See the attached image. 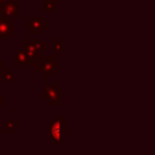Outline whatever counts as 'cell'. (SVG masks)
I'll return each mask as SVG.
<instances>
[{
  "mask_svg": "<svg viewBox=\"0 0 155 155\" xmlns=\"http://www.w3.org/2000/svg\"><path fill=\"white\" fill-rule=\"evenodd\" d=\"M40 61H36V71L41 73L42 75V82L47 81L50 78H52L53 73L58 71V56H41Z\"/></svg>",
  "mask_w": 155,
  "mask_h": 155,
  "instance_id": "obj_1",
  "label": "cell"
},
{
  "mask_svg": "<svg viewBox=\"0 0 155 155\" xmlns=\"http://www.w3.org/2000/svg\"><path fill=\"white\" fill-rule=\"evenodd\" d=\"M42 99L47 102L48 105H62L63 104V90L59 88L58 84H48L47 81L42 82Z\"/></svg>",
  "mask_w": 155,
  "mask_h": 155,
  "instance_id": "obj_2",
  "label": "cell"
},
{
  "mask_svg": "<svg viewBox=\"0 0 155 155\" xmlns=\"http://www.w3.org/2000/svg\"><path fill=\"white\" fill-rule=\"evenodd\" d=\"M47 136L56 144H61L64 142V119L63 117L56 116L47 124Z\"/></svg>",
  "mask_w": 155,
  "mask_h": 155,
  "instance_id": "obj_3",
  "label": "cell"
},
{
  "mask_svg": "<svg viewBox=\"0 0 155 155\" xmlns=\"http://www.w3.org/2000/svg\"><path fill=\"white\" fill-rule=\"evenodd\" d=\"M19 47H22L25 51V53L33 62H36L38 58H40L42 56V52L48 48L47 45H45L38 40H30V39H27L24 41V44L19 45Z\"/></svg>",
  "mask_w": 155,
  "mask_h": 155,
  "instance_id": "obj_4",
  "label": "cell"
},
{
  "mask_svg": "<svg viewBox=\"0 0 155 155\" xmlns=\"http://www.w3.org/2000/svg\"><path fill=\"white\" fill-rule=\"evenodd\" d=\"M19 5L21 2L18 0H10L0 5V17H7V18H13V19L18 18L21 16Z\"/></svg>",
  "mask_w": 155,
  "mask_h": 155,
  "instance_id": "obj_5",
  "label": "cell"
},
{
  "mask_svg": "<svg viewBox=\"0 0 155 155\" xmlns=\"http://www.w3.org/2000/svg\"><path fill=\"white\" fill-rule=\"evenodd\" d=\"M0 39L13 40L15 39V19L7 17H0Z\"/></svg>",
  "mask_w": 155,
  "mask_h": 155,
  "instance_id": "obj_6",
  "label": "cell"
},
{
  "mask_svg": "<svg viewBox=\"0 0 155 155\" xmlns=\"http://www.w3.org/2000/svg\"><path fill=\"white\" fill-rule=\"evenodd\" d=\"M24 27L29 29L31 34H41L44 29L48 27V24L44 22L40 17H27L24 19Z\"/></svg>",
  "mask_w": 155,
  "mask_h": 155,
  "instance_id": "obj_7",
  "label": "cell"
},
{
  "mask_svg": "<svg viewBox=\"0 0 155 155\" xmlns=\"http://www.w3.org/2000/svg\"><path fill=\"white\" fill-rule=\"evenodd\" d=\"M31 62L33 61L28 57V54L25 53V51L22 47H19L13 54V65L15 67H30Z\"/></svg>",
  "mask_w": 155,
  "mask_h": 155,
  "instance_id": "obj_8",
  "label": "cell"
},
{
  "mask_svg": "<svg viewBox=\"0 0 155 155\" xmlns=\"http://www.w3.org/2000/svg\"><path fill=\"white\" fill-rule=\"evenodd\" d=\"M59 8V2L57 0H44L41 2L42 12H57Z\"/></svg>",
  "mask_w": 155,
  "mask_h": 155,
  "instance_id": "obj_9",
  "label": "cell"
},
{
  "mask_svg": "<svg viewBox=\"0 0 155 155\" xmlns=\"http://www.w3.org/2000/svg\"><path fill=\"white\" fill-rule=\"evenodd\" d=\"M19 126H21V124H19L18 121H16L12 116H10L8 120L4 124L2 132H4V133H12V132H15V130H17Z\"/></svg>",
  "mask_w": 155,
  "mask_h": 155,
  "instance_id": "obj_10",
  "label": "cell"
},
{
  "mask_svg": "<svg viewBox=\"0 0 155 155\" xmlns=\"http://www.w3.org/2000/svg\"><path fill=\"white\" fill-rule=\"evenodd\" d=\"M64 47V41L62 39H54L52 42V48H53V53L58 54V52H61Z\"/></svg>",
  "mask_w": 155,
  "mask_h": 155,
  "instance_id": "obj_11",
  "label": "cell"
},
{
  "mask_svg": "<svg viewBox=\"0 0 155 155\" xmlns=\"http://www.w3.org/2000/svg\"><path fill=\"white\" fill-rule=\"evenodd\" d=\"M1 74H2L4 81H5L6 84H12V82L15 81V79H16V75H15L12 71H10V69H7V70H4Z\"/></svg>",
  "mask_w": 155,
  "mask_h": 155,
  "instance_id": "obj_12",
  "label": "cell"
},
{
  "mask_svg": "<svg viewBox=\"0 0 155 155\" xmlns=\"http://www.w3.org/2000/svg\"><path fill=\"white\" fill-rule=\"evenodd\" d=\"M7 69H8V68H7V67H5V65H4V63L0 61V73H2L4 70H7Z\"/></svg>",
  "mask_w": 155,
  "mask_h": 155,
  "instance_id": "obj_13",
  "label": "cell"
},
{
  "mask_svg": "<svg viewBox=\"0 0 155 155\" xmlns=\"http://www.w3.org/2000/svg\"><path fill=\"white\" fill-rule=\"evenodd\" d=\"M2 104H4V96L0 93V107H1Z\"/></svg>",
  "mask_w": 155,
  "mask_h": 155,
  "instance_id": "obj_14",
  "label": "cell"
},
{
  "mask_svg": "<svg viewBox=\"0 0 155 155\" xmlns=\"http://www.w3.org/2000/svg\"><path fill=\"white\" fill-rule=\"evenodd\" d=\"M7 1H10V0H0V5L5 4V2H7Z\"/></svg>",
  "mask_w": 155,
  "mask_h": 155,
  "instance_id": "obj_15",
  "label": "cell"
}]
</instances>
